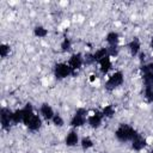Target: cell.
Returning <instances> with one entry per match:
<instances>
[{"mask_svg":"<svg viewBox=\"0 0 153 153\" xmlns=\"http://www.w3.org/2000/svg\"><path fill=\"white\" fill-rule=\"evenodd\" d=\"M104 153H106V152H104Z\"/></svg>","mask_w":153,"mask_h":153,"instance_id":"83f0119b","label":"cell"},{"mask_svg":"<svg viewBox=\"0 0 153 153\" xmlns=\"http://www.w3.org/2000/svg\"><path fill=\"white\" fill-rule=\"evenodd\" d=\"M85 122H86V110L82 109V108H79V109L75 111L74 116L72 117L69 124H71L73 128H78V127L84 126Z\"/></svg>","mask_w":153,"mask_h":153,"instance_id":"8992f818","label":"cell"},{"mask_svg":"<svg viewBox=\"0 0 153 153\" xmlns=\"http://www.w3.org/2000/svg\"><path fill=\"white\" fill-rule=\"evenodd\" d=\"M103 116L106 117V118H111L114 115H115V109L112 105H106L104 109H103Z\"/></svg>","mask_w":153,"mask_h":153,"instance_id":"ffe728a7","label":"cell"},{"mask_svg":"<svg viewBox=\"0 0 153 153\" xmlns=\"http://www.w3.org/2000/svg\"><path fill=\"white\" fill-rule=\"evenodd\" d=\"M149 153H153V149H152V151H151V152H149Z\"/></svg>","mask_w":153,"mask_h":153,"instance_id":"4316f807","label":"cell"},{"mask_svg":"<svg viewBox=\"0 0 153 153\" xmlns=\"http://www.w3.org/2000/svg\"><path fill=\"white\" fill-rule=\"evenodd\" d=\"M141 75L145 85H153V63H147L141 67Z\"/></svg>","mask_w":153,"mask_h":153,"instance_id":"52a82bcc","label":"cell"},{"mask_svg":"<svg viewBox=\"0 0 153 153\" xmlns=\"http://www.w3.org/2000/svg\"><path fill=\"white\" fill-rule=\"evenodd\" d=\"M71 48H72V43H71L69 38L66 37V38L62 41V43H61V50H62L63 53H66V51H69Z\"/></svg>","mask_w":153,"mask_h":153,"instance_id":"603a6c76","label":"cell"},{"mask_svg":"<svg viewBox=\"0 0 153 153\" xmlns=\"http://www.w3.org/2000/svg\"><path fill=\"white\" fill-rule=\"evenodd\" d=\"M10 50H11L10 45H7V44H5V43L0 44V56H1L2 59H5V57L10 54Z\"/></svg>","mask_w":153,"mask_h":153,"instance_id":"44dd1931","label":"cell"},{"mask_svg":"<svg viewBox=\"0 0 153 153\" xmlns=\"http://www.w3.org/2000/svg\"><path fill=\"white\" fill-rule=\"evenodd\" d=\"M39 111H41L42 117H43L44 120H47V121L53 120V117H54V115H55V114H54L53 108H51L49 104H47V103H44V104H42V105H41Z\"/></svg>","mask_w":153,"mask_h":153,"instance_id":"8fae6325","label":"cell"},{"mask_svg":"<svg viewBox=\"0 0 153 153\" xmlns=\"http://www.w3.org/2000/svg\"><path fill=\"white\" fill-rule=\"evenodd\" d=\"M51 121H53V123H54L56 127H62V126H63V123H65V122H63V118H62L59 114H55Z\"/></svg>","mask_w":153,"mask_h":153,"instance_id":"cb8c5ba5","label":"cell"},{"mask_svg":"<svg viewBox=\"0 0 153 153\" xmlns=\"http://www.w3.org/2000/svg\"><path fill=\"white\" fill-rule=\"evenodd\" d=\"M123 80H124L123 73L120 72V71H117V72H115L114 74H111V75L109 76V79H108L106 82H105V88H106L108 91H112V90H115L116 87H118L120 85H122Z\"/></svg>","mask_w":153,"mask_h":153,"instance_id":"3957f363","label":"cell"},{"mask_svg":"<svg viewBox=\"0 0 153 153\" xmlns=\"http://www.w3.org/2000/svg\"><path fill=\"white\" fill-rule=\"evenodd\" d=\"M92 146H93V141L91 140V137L86 136V137H84V139L81 140V147H82V149H88V148H91Z\"/></svg>","mask_w":153,"mask_h":153,"instance_id":"7402d4cb","label":"cell"},{"mask_svg":"<svg viewBox=\"0 0 153 153\" xmlns=\"http://www.w3.org/2000/svg\"><path fill=\"white\" fill-rule=\"evenodd\" d=\"M139 133L130 127L129 124H120V127L116 129L115 131V136L117 137V140H120L121 142H127V141H131Z\"/></svg>","mask_w":153,"mask_h":153,"instance_id":"7a4b0ae2","label":"cell"},{"mask_svg":"<svg viewBox=\"0 0 153 153\" xmlns=\"http://www.w3.org/2000/svg\"><path fill=\"white\" fill-rule=\"evenodd\" d=\"M151 47H152V49H153V38H152V41H151Z\"/></svg>","mask_w":153,"mask_h":153,"instance_id":"484cf974","label":"cell"},{"mask_svg":"<svg viewBox=\"0 0 153 153\" xmlns=\"http://www.w3.org/2000/svg\"><path fill=\"white\" fill-rule=\"evenodd\" d=\"M33 33H35V36L43 38V37H45L48 35V30L45 27H43V26H36L33 29Z\"/></svg>","mask_w":153,"mask_h":153,"instance_id":"d6986e66","label":"cell"},{"mask_svg":"<svg viewBox=\"0 0 153 153\" xmlns=\"http://www.w3.org/2000/svg\"><path fill=\"white\" fill-rule=\"evenodd\" d=\"M105 56H109V50H108V48H100V49H98V50H96V53H93V59H94V61L97 62H99L102 59H104Z\"/></svg>","mask_w":153,"mask_h":153,"instance_id":"2e32d148","label":"cell"},{"mask_svg":"<svg viewBox=\"0 0 153 153\" xmlns=\"http://www.w3.org/2000/svg\"><path fill=\"white\" fill-rule=\"evenodd\" d=\"M99 68H100V72L103 74H106L109 72V69L111 68V60H110V56H105L104 59H102L99 61Z\"/></svg>","mask_w":153,"mask_h":153,"instance_id":"9a60e30c","label":"cell"},{"mask_svg":"<svg viewBox=\"0 0 153 153\" xmlns=\"http://www.w3.org/2000/svg\"><path fill=\"white\" fill-rule=\"evenodd\" d=\"M65 142H66V145H67V146H69V147L75 146V145L79 142V136H78L76 131H75V130H71V131L67 134Z\"/></svg>","mask_w":153,"mask_h":153,"instance_id":"4fadbf2b","label":"cell"},{"mask_svg":"<svg viewBox=\"0 0 153 153\" xmlns=\"http://www.w3.org/2000/svg\"><path fill=\"white\" fill-rule=\"evenodd\" d=\"M0 122L2 129L8 130L11 124L13 123V111H11L7 108H2L0 111Z\"/></svg>","mask_w":153,"mask_h":153,"instance_id":"277c9868","label":"cell"},{"mask_svg":"<svg viewBox=\"0 0 153 153\" xmlns=\"http://www.w3.org/2000/svg\"><path fill=\"white\" fill-rule=\"evenodd\" d=\"M120 41V35L115 31H111L106 35V42L109 43V47H117Z\"/></svg>","mask_w":153,"mask_h":153,"instance_id":"5bb4252c","label":"cell"},{"mask_svg":"<svg viewBox=\"0 0 153 153\" xmlns=\"http://www.w3.org/2000/svg\"><path fill=\"white\" fill-rule=\"evenodd\" d=\"M82 63H84V57H82V55L80 53L73 54L71 56V59H69V62H68V65H69V67H71V69H72L73 73L75 71H78V69H80L81 66H82Z\"/></svg>","mask_w":153,"mask_h":153,"instance_id":"ba28073f","label":"cell"},{"mask_svg":"<svg viewBox=\"0 0 153 153\" xmlns=\"http://www.w3.org/2000/svg\"><path fill=\"white\" fill-rule=\"evenodd\" d=\"M24 108L23 109H18L16 111H13V123H19V122H23V118H24Z\"/></svg>","mask_w":153,"mask_h":153,"instance_id":"e0dca14e","label":"cell"},{"mask_svg":"<svg viewBox=\"0 0 153 153\" xmlns=\"http://www.w3.org/2000/svg\"><path fill=\"white\" fill-rule=\"evenodd\" d=\"M145 98L148 103L153 102V85H146L145 86Z\"/></svg>","mask_w":153,"mask_h":153,"instance_id":"ac0fdd59","label":"cell"},{"mask_svg":"<svg viewBox=\"0 0 153 153\" xmlns=\"http://www.w3.org/2000/svg\"><path fill=\"white\" fill-rule=\"evenodd\" d=\"M54 74L56 76V79H65L67 78L68 75L73 74L71 67L68 63H63V62H60V63H56L55 67H54Z\"/></svg>","mask_w":153,"mask_h":153,"instance_id":"5b68a950","label":"cell"},{"mask_svg":"<svg viewBox=\"0 0 153 153\" xmlns=\"http://www.w3.org/2000/svg\"><path fill=\"white\" fill-rule=\"evenodd\" d=\"M84 62H85L86 65H91V63L96 62L94 59H93V54H86L85 57H84Z\"/></svg>","mask_w":153,"mask_h":153,"instance_id":"d4e9b609","label":"cell"},{"mask_svg":"<svg viewBox=\"0 0 153 153\" xmlns=\"http://www.w3.org/2000/svg\"><path fill=\"white\" fill-rule=\"evenodd\" d=\"M24 118H23V123L26 126L27 129L36 131L42 127V120L38 115H36L32 111V105L29 103L24 106Z\"/></svg>","mask_w":153,"mask_h":153,"instance_id":"6da1fadb","label":"cell"},{"mask_svg":"<svg viewBox=\"0 0 153 153\" xmlns=\"http://www.w3.org/2000/svg\"><path fill=\"white\" fill-rule=\"evenodd\" d=\"M103 117H104V116H103V112H102V111L96 110L91 116H88L87 122H88L90 127H92V128H98V127L102 124Z\"/></svg>","mask_w":153,"mask_h":153,"instance_id":"9c48e42d","label":"cell"},{"mask_svg":"<svg viewBox=\"0 0 153 153\" xmlns=\"http://www.w3.org/2000/svg\"><path fill=\"white\" fill-rule=\"evenodd\" d=\"M128 48H129L130 54H131L133 56H136V55L139 54V51H140V48H141V44H140L139 38H137V37H134V38L129 42Z\"/></svg>","mask_w":153,"mask_h":153,"instance_id":"7c38bea8","label":"cell"},{"mask_svg":"<svg viewBox=\"0 0 153 153\" xmlns=\"http://www.w3.org/2000/svg\"><path fill=\"white\" fill-rule=\"evenodd\" d=\"M146 145H147L146 139H145L142 135H140V134H137V135L131 140V148L135 149V151H141L142 148L146 147Z\"/></svg>","mask_w":153,"mask_h":153,"instance_id":"30bf717a","label":"cell"}]
</instances>
